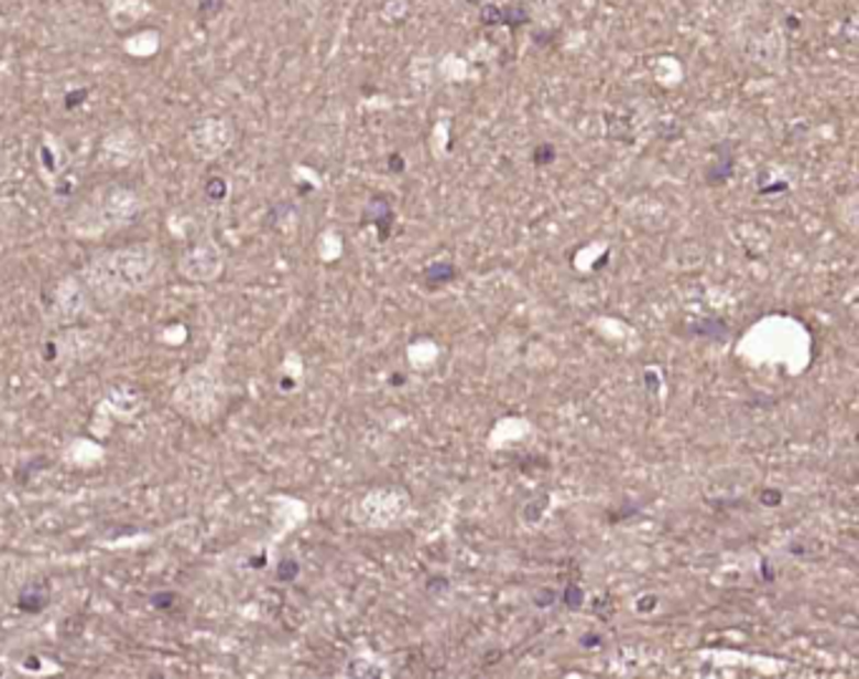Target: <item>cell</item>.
Here are the masks:
<instances>
[{
    "label": "cell",
    "instance_id": "7a4b0ae2",
    "mask_svg": "<svg viewBox=\"0 0 859 679\" xmlns=\"http://www.w3.org/2000/svg\"><path fill=\"white\" fill-rule=\"evenodd\" d=\"M235 129L227 117H207L189 129V147L205 160H215L232 147Z\"/></svg>",
    "mask_w": 859,
    "mask_h": 679
},
{
    "label": "cell",
    "instance_id": "52a82bcc",
    "mask_svg": "<svg viewBox=\"0 0 859 679\" xmlns=\"http://www.w3.org/2000/svg\"><path fill=\"white\" fill-rule=\"evenodd\" d=\"M295 573H297V565H295L293 561H283V563H280V573H278V576L283 579V581H291V579L295 576Z\"/></svg>",
    "mask_w": 859,
    "mask_h": 679
},
{
    "label": "cell",
    "instance_id": "277c9868",
    "mask_svg": "<svg viewBox=\"0 0 859 679\" xmlns=\"http://www.w3.org/2000/svg\"><path fill=\"white\" fill-rule=\"evenodd\" d=\"M220 271V250L213 242H202L182 258V273L189 278H213Z\"/></svg>",
    "mask_w": 859,
    "mask_h": 679
},
{
    "label": "cell",
    "instance_id": "ba28073f",
    "mask_svg": "<svg viewBox=\"0 0 859 679\" xmlns=\"http://www.w3.org/2000/svg\"><path fill=\"white\" fill-rule=\"evenodd\" d=\"M172 602H174V594H170V591H166V594H156V596L152 599V604H154L156 608H170Z\"/></svg>",
    "mask_w": 859,
    "mask_h": 679
},
{
    "label": "cell",
    "instance_id": "6da1fadb",
    "mask_svg": "<svg viewBox=\"0 0 859 679\" xmlns=\"http://www.w3.org/2000/svg\"><path fill=\"white\" fill-rule=\"evenodd\" d=\"M139 211V200L124 187H111L99 193V200L86 211L81 233H101L127 225Z\"/></svg>",
    "mask_w": 859,
    "mask_h": 679
},
{
    "label": "cell",
    "instance_id": "3957f363",
    "mask_svg": "<svg viewBox=\"0 0 859 679\" xmlns=\"http://www.w3.org/2000/svg\"><path fill=\"white\" fill-rule=\"evenodd\" d=\"M104 11L113 31H129L131 25L152 15L154 8L149 0H104Z\"/></svg>",
    "mask_w": 859,
    "mask_h": 679
},
{
    "label": "cell",
    "instance_id": "8992f818",
    "mask_svg": "<svg viewBox=\"0 0 859 679\" xmlns=\"http://www.w3.org/2000/svg\"><path fill=\"white\" fill-rule=\"evenodd\" d=\"M160 48H162V33L154 31V29L139 31V33H134V36H129L124 41V54L134 56V58H149V56H154Z\"/></svg>",
    "mask_w": 859,
    "mask_h": 679
},
{
    "label": "cell",
    "instance_id": "9c48e42d",
    "mask_svg": "<svg viewBox=\"0 0 859 679\" xmlns=\"http://www.w3.org/2000/svg\"><path fill=\"white\" fill-rule=\"evenodd\" d=\"M3 175H6V157H3V152H0V177Z\"/></svg>",
    "mask_w": 859,
    "mask_h": 679
},
{
    "label": "cell",
    "instance_id": "5b68a950",
    "mask_svg": "<svg viewBox=\"0 0 859 679\" xmlns=\"http://www.w3.org/2000/svg\"><path fill=\"white\" fill-rule=\"evenodd\" d=\"M101 152L107 157L109 164H117V168L129 164L131 157L137 154V137L131 134L129 129H119V132H113L104 139Z\"/></svg>",
    "mask_w": 859,
    "mask_h": 679
}]
</instances>
